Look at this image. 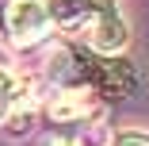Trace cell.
<instances>
[{"mask_svg":"<svg viewBox=\"0 0 149 146\" xmlns=\"http://www.w3.org/2000/svg\"><path fill=\"white\" fill-rule=\"evenodd\" d=\"M31 127H35V104H31V100L23 104V100L15 96V100L8 104V119H4V131H8L12 138H19V135H31Z\"/></svg>","mask_w":149,"mask_h":146,"instance_id":"277c9868","label":"cell"},{"mask_svg":"<svg viewBox=\"0 0 149 146\" xmlns=\"http://www.w3.org/2000/svg\"><path fill=\"white\" fill-rule=\"evenodd\" d=\"M115 146H149V135H141V131H123L115 138Z\"/></svg>","mask_w":149,"mask_h":146,"instance_id":"52a82bcc","label":"cell"},{"mask_svg":"<svg viewBox=\"0 0 149 146\" xmlns=\"http://www.w3.org/2000/svg\"><path fill=\"white\" fill-rule=\"evenodd\" d=\"M46 8L61 35L88 42L96 54H118L130 42V23L118 0H46Z\"/></svg>","mask_w":149,"mask_h":146,"instance_id":"6da1fadb","label":"cell"},{"mask_svg":"<svg viewBox=\"0 0 149 146\" xmlns=\"http://www.w3.org/2000/svg\"><path fill=\"white\" fill-rule=\"evenodd\" d=\"M50 31H54V23H50L46 0H8L4 4V35L12 46L31 50V46L46 42Z\"/></svg>","mask_w":149,"mask_h":146,"instance_id":"7a4b0ae2","label":"cell"},{"mask_svg":"<svg viewBox=\"0 0 149 146\" xmlns=\"http://www.w3.org/2000/svg\"><path fill=\"white\" fill-rule=\"evenodd\" d=\"M50 146H107V138L84 142V131H77V135H57V138H50Z\"/></svg>","mask_w":149,"mask_h":146,"instance_id":"5b68a950","label":"cell"},{"mask_svg":"<svg viewBox=\"0 0 149 146\" xmlns=\"http://www.w3.org/2000/svg\"><path fill=\"white\" fill-rule=\"evenodd\" d=\"M96 89H61V92H54L50 104H46V115L54 123H84V115L96 108Z\"/></svg>","mask_w":149,"mask_h":146,"instance_id":"3957f363","label":"cell"},{"mask_svg":"<svg viewBox=\"0 0 149 146\" xmlns=\"http://www.w3.org/2000/svg\"><path fill=\"white\" fill-rule=\"evenodd\" d=\"M15 100V81L4 73V69H0V115H4L8 111V104Z\"/></svg>","mask_w":149,"mask_h":146,"instance_id":"8992f818","label":"cell"}]
</instances>
